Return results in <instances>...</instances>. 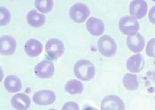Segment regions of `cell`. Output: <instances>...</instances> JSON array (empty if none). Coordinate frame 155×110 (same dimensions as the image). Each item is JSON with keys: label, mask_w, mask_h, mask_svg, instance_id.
Segmentation results:
<instances>
[{"label": "cell", "mask_w": 155, "mask_h": 110, "mask_svg": "<svg viewBox=\"0 0 155 110\" xmlns=\"http://www.w3.org/2000/svg\"><path fill=\"white\" fill-rule=\"evenodd\" d=\"M75 77L83 81H90L95 77L96 69L93 63L89 60L82 59L75 63L74 66Z\"/></svg>", "instance_id": "cell-1"}, {"label": "cell", "mask_w": 155, "mask_h": 110, "mask_svg": "<svg viewBox=\"0 0 155 110\" xmlns=\"http://www.w3.org/2000/svg\"><path fill=\"white\" fill-rule=\"evenodd\" d=\"M49 110H55V109H49Z\"/></svg>", "instance_id": "cell-26"}, {"label": "cell", "mask_w": 155, "mask_h": 110, "mask_svg": "<svg viewBox=\"0 0 155 110\" xmlns=\"http://www.w3.org/2000/svg\"><path fill=\"white\" fill-rule=\"evenodd\" d=\"M146 55L155 58V38L151 39L146 44Z\"/></svg>", "instance_id": "cell-22"}, {"label": "cell", "mask_w": 155, "mask_h": 110, "mask_svg": "<svg viewBox=\"0 0 155 110\" xmlns=\"http://www.w3.org/2000/svg\"><path fill=\"white\" fill-rule=\"evenodd\" d=\"M144 66L143 57L140 54H136L130 57L126 62L127 69L132 73H138L143 70Z\"/></svg>", "instance_id": "cell-13"}, {"label": "cell", "mask_w": 155, "mask_h": 110, "mask_svg": "<svg viewBox=\"0 0 155 110\" xmlns=\"http://www.w3.org/2000/svg\"><path fill=\"white\" fill-rule=\"evenodd\" d=\"M16 50V41L10 35H3L0 38V52L3 56H11Z\"/></svg>", "instance_id": "cell-12"}, {"label": "cell", "mask_w": 155, "mask_h": 110, "mask_svg": "<svg viewBox=\"0 0 155 110\" xmlns=\"http://www.w3.org/2000/svg\"><path fill=\"white\" fill-rule=\"evenodd\" d=\"M37 11L43 13H49L52 10L54 2L52 0H36L34 2Z\"/></svg>", "instance_id": "cell-20"}, {"label": "cell", "mask_w": 155, "mask_h": 110, "mask_svg": "<svg viewBox=\"0 0 155 110\" xmlns=\"http://www.w3.org/2000/svg\"><path fill=\"white\" fill-rule=\"evenodd\" d=\"M97 49L102 56L106 57H112L116 53L117 45L112 37L106 35L99 38L97 41Z\"/></svg>", "instance_id": "cell-2"}, {"label": "cell", "mask_w": 155, "mask_h": 110, "mask_svg": "<svg viewBox=\"0 0 155 110\" xmlns=\"http://www.w3.org/2000/svg\"><path fill=\"white\" fill-rule=\"evenodd\" d=\"M24 51L28 57H36L42 53L43 45L36 39H29L26 41L24 45Z\"/></svg>", "instance_id": "cell-15"}, {"label": "cell", "mask_w": 155, "mask_h": 110, "mask_svg": "<svg viewBox=\"0 0 155 110\" xmlns=\"http://www.w3.org/2000/svg\"><path fill=\"white\" fill-rule=\"evenodd\" d=\"M84 110H97L95 108H93V107H86V108H84Z\"/></svg>", "instance_id": "cell-25"}, {"label": "cell", "mask_w": 155, "mask_h": 110, "mask_svg": "<svg viewBox=\"0 0 155 110\" xmlns=\"http://www.w3.org/2000/svg\"><path fill=\"white\" fill-rule=\"evenodd\" d=\"M101 110H125V104L121 99L116 95H107L100 103Z\"/></svg>", "instance_id": "cell-7"}, {"label": "cell", "mask_w": 155, "mask_h": 110, "mask_svg": "<svg viewBox=\"0 0 155 110\" xmlns=\"http://www.w3.org/2000/svg\"><path fill=\"white\" fill-rule=\"evenodd\" d=\"M120 31L128 36H131L138 33L139 30V23L137 20L132 18L131 16H124L119 21Z\"/></svg>", "instance_id": "cell-4"}, {"label": "cell", "mask_w": 155, "mask_h": 110, "mask_svg": "<svg viewBox=\"0 0 155 110\" xmlns=\"http://www.w3.org/2000/svg\"><path fill=\"white\" fill-rule=\"evenodd\" d=\"M65 50V47L63 42L56 38H52L47 41L45 45L46 54L51 59H58L63 55Z\"/></svg>", "instance_id": "cell-5"}, {"label": "cell", "mask_w": 155, "mask_h": 110, "mask_svg": "<svg viewBox=\"0 0 155 110\" xmlns=\"http://www.w3.org/2000/svg\"><path fill=\"white\" fill-rule=\"evenodd\" d=\"M147 3L144 0H134L130 4V14L135 20H141L147 14Z\"/></svg>", "instance_id": "cell-8"}, {"label": "cell", "mask_w": 155, "mask_h": 110, "mask_svg": "<svg viewBox=\"0 0 155 110\" xmlns=\"http://www.w3.org/2000/svg\"><path fill=\"white\" fill-rule=\"evenodd\" d=\"M27 22L32 27H41L45 23V16L36 10H31L27 14Z\"/></svg>", "instance_id": "cell-17"}, {"label": "cell", "mask_w": 155, "mask_h": 110, "mask_svg": "<svg viewBox=\"0 0 155 110\" xmlns=\"http://www.w3.org/2000/svg\"><path fill=\"white\" fill-rule=\"evenodd\" d=\"M11 20V13L7 8L5 6L0 7V23L1 26H5L9 24Z\"/></svg>", "instance_id": "cell-21"}, {"label": "cell", "mask_w": 155, "mask_h": 110, "mask_svg": "<svg viewBox=\"0 0 155 110\" xmlns=\"http://www.w3.org/2000/svg\"><path fill=\"white\" fill-rule=\"evenodd\" d=\"M86 29L93 36H100L105 31L103 21L96 17H90L86 21Z\"/></svg>", "instance_id": "cell-10"}, {"label": "cell", "mask_w": 155, "mask_h": 110, "mask_svg": "<svg viewBox=\"0 0 155 110\" xmlns=\"http://www.w3.org/2000/svg\"><path fill=\"white\" fill-rule=\"evenodd\" d=\"M54 72H55L54 64L51 62L47 60L38 63L34 68V72L36 75V77L42 79L51 78L54 74Z\"/></svg>", "instance_id": "cell-6"}, {"label": "cell", "mask_w": 155, "mask_h": 110, "mask_svg": "<svg viewBox=\"0 0 155 110\" xmlns=\"http://www.w3.org/2000/svg\"><path fill=\"white\" fill-rule=\"evenodd\" d=\"M56 100V94L51 90H42L35 93L33 95V101L40 106L51 105Z\"/></svg>", "instance_id": "cell-9"}, {"label": "cell", "mask_w": 155, "mask_h": 110, "mask_svg": "<svg viewBox=\"0 0 155 110\" xmlns=\"http://www.w3.org/2000/svg\"><path fill=\"white\" fill-rule=\"evenodd\" d=\"M62 110H80V108L77 103L74 101H68L63 105Z\"/></svg>", "instance_id": "cell-23"}, {"label": "cell", "mask_w": 155, "mask_h": 110, "mask_svg": "<svg viewBox=\"0 0 155 110\" xmlns=\"http://www.w3.org/2000/svg\"><path fill=\"white\" fill-rule=\"evenodd\" d=\"M148 20L152 24L155 25V5L153 6L148 12Z\"/></svg>", "instance_id": "cell-24"}, {"label": "cell", "mask_w": 155, "mask_h": 110, "mask_svg": "<svg viewBox=\"0 0 155 110\" xmlns=\"http://www.w3.org/2000/svg\"><path fill=\"white\" fill-rule=\"evenodd\" d=\"M11 104L14 109L28 110L31 105V100L25 93H17L11 99Z\"/></svg>", "instance_id": "cell-14"}, {"label": "cell", "mask_w": 155, "mask_h": 110, "mask_svg": "<svg viewBox=\"0 0 155 110\" xmlns=\"http://www.w3.org/2000/svg\"><path fill=\"white\" fill-rule=\"evenodd\" d=\"M122 83L124 87L129 91H135L138 88L137 77L133 73H127L122 78Z\"/></svg>", "instance_id": "cell-19"}, {"label": "cell", "mask_w": 155, "mask_h": 110, "mask_svg": "<svg viewBox=\"0 0 155 110\" xmlns=\"http://www.w3.org/2000/svg\"><path fill=\"white\" fill-rule=\"evenodd\" d=\"M126 43H127V47L133 53H139L141 52L144 48V38L143 35L139 33L131 35V36L127 37L126 40Z\"/></svg>", "instance_id": "cell-11"}, {"label": "cell", "mask_w": 155, "mask_h": 110, "mask_svg": "<svg viewBox=\"0 0 155 110\" xmlns=\"http://www.w3.org/2000/svg\"><path fill=\"white\" fill-rule=\"evenodd\" d=\"M91 14L89 7L82 3H76L73 5L69 9V17L75 23H84Z\"/></svg>", "instance_id": "cell-3"}, {"label": "cell", "mask_w": 155, "mask_h": 110, "mask_svg": "<svg viewBox=\"0 0 155 110\" xmlns=\"http://www.w3.org/2000/svg\"><path fill=\"white\" fill-rule=\"evenodd\" d=\"M65 91L71 95L81 94L84 92V85L77 79H71L66 83Z\"/></svg>", "instance_id": "cell-18"}, {"label": "cell", "mask_w": 155, "mask_h": 110, "mask_svg": "<svg viewBox=\"0 0 155 110\" xmlns=\"http://www.w3.org/2000/svg\"><path fill=\"white\" fill-rule=\"evenodd\" d=\"M154 100H155V97H154Z\"/></svg>", "instance_id": "cell-27"}, {"label": "cell", "mask_w": 155, "mask_h": 110, "mask_svg": "<svg viewBox=\"0 0 155 110\" xmlns=\"http://www.w3.org/2000/svg\"><path fill=\"white\" fill-rule=\"evenodd\" d=\"M4 86L8 93H12L20 92L22 88L21 79L14 75H9L5 78Z\"/></svg>", "instance_id": "cell-16"}]
</instances>
